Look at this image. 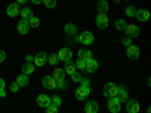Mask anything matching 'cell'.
Segmentation results:
<instances>
[{
  "label": "cell",
  "mask_w": 151,
  "mask_h": 113,
  "mask_svg": "<svg viewBox=\"0 0 151 113\" xmlns=\"http://www.w3.org/2000/svg\"><path fill=\"white\" fill-rule=\"evenodd\" d=\"M53 77H55V80H56V82H59V80H65V71H64V69H60V68L55 69Z\"/></svg>",
  "instance_id": "obj_25"
},
{
  "label": "cell",
  "mask_w": 151,
  "mask_h": 113,
  "mask_svg": "<svg viewBox=\"0 0 151 113\" xmlns=\"http://www.w3.org/2000/svg\"><path fill=\"white\" fill-rule=\"evenodd\" d=\"M52 104H55V106L59 107V106L62 104V98H60V97H53V98H52Z\"/></svg>",
  "instance_id": "obj_35"
},
{
  "label": "cell",
  "mask_w": 151,
  "mask_h": 113,
  "mask_svg": "<svg viewBox=\"0 0 151 113\" xmlns=\"http://www.w3.org/2000/svg\"><path fill=\"white\" fill-rule=\"evenodd\" d=\"M98 69V62L95 60V59H89V60H86V68H85V71H88V72H94V71H97Z\"/></svg>",
  "instance_id": "obj_18"
},
{
  "label": "cell",
  "mask_w": 151,
  "mask_h": 113,
  "mask_svg": "<svg viewBox=\"0 0 151 113\" xmlns=\"http://www.w3.org/2000/svg\"><path fill=\"white\" fill-rule=\"evenodd\" d=\"M6 59V53L3 51V50H0V62H3Z\"/></svg>",
  "instance_id": "obj_40"
},
{
  "label": "cell",
  "mask_w": 151,
  "mask_h": 113,
  "mask_svg": "<svg viewBox=\"0 0 151 113\" xmlns=\"http://www.w3.org/2000/svg\"><path fill=\"white\" fill-rule=\"evenodd\" d=\"M97 9H98V12H107V9H109V3L106 2V0H100V2L97 3Z\"/></svg>",
  "instance_id": "obj_24"
},
{
  "label": "cell",
  "mask_w": 151,
  "mask_h": 113,
  "mask_svg": "<svg viewBox=\"0 0 151 113\" xmlns=\"http://www.w3.org/2000/svg\"><path fill=\"white\" fill-rule=\"evenodd\" d=\"M9 89H11L12 92H17V91L20 89V86H18V83H17V82H14V83H11V86H9Z\"/></svg>",
  "instance_id": "obj_38"
},
{
  "label": "cell",
  "mask_w": 151,
  "mask_h": 113,
  "mask_svg": "<svg viewBox=\"0 0 151 113\" xmlns=\"http://www.w3.org/2000/svg\"><path fill=\"white\" fill-rule=\"evenodd\" d=\"M124 30L127 32V35H129L130 38H136V36H139V33H141L139 27H137V26H134V24H127Z\"/></svg>",
  "instance_id": "obj_10"
},
{
  "label": "cell",
  "mask_w": 151,
  "mask_h": 113,
  "mask_svg": "<svg viewBox=\"0 0 151 113\" xmlns=\"http://www.w3.org/2000/svg\"><path fill=\"white\" fill-rule=\"evenodd\" d=\"M26 62H33V56H26Z\"/></svg>",
  "instance_id": "obj_42"
},
{
  "label": "cell",
  "mask_w": 151,
  "mask_h": 113,
  "mask_svg": "<svg viewBox=\"0 0 151 113\" xmlns=\"http://www.w3.org/2000/svg\"><path fill=\"white\" fill-rule=\"evenodd\" d=\"M65 33L67 35H76V32H77V27H76V24H71V23H68V24H65Z\"/></svg>",
  "instance_id": "obj_26"
},
{
  "label": "cell",
  "mask_w": 151,
  "mask_h": 113,
  "mask_svg": "<svg viewBox=\"0 0 151 113\" xmlns=\"http://www.w3.org/2000/svg\"><path fill=\"white\" fill-rule=\"evenodd\" d=\"M21 71L24 72V74H32L33 71H35V65L32 64V62H26V64L23 65V68H21Z\"/></svg>",
  "instance_id": "obj_20"
},
{
  "label": "cell",
  "mask_w": 151,
  "mask_h": 113,
  "mask_svg": "<svg viewBox=\"0 0 151 113\" xmlns=\"http://www.w3.org/2000/svg\"><path fill=\"white\" fill-rule=\"evenodd\" d=\"M134 14H136V9L133 6H127V8H125V15H127V17H134Z\"/></svg>",
  "instance_id": "obj_31"
},
{
  "label": "cell",
  "mask_w": 151,
  "mask_h": 113,
  "mask_svg": "<svg viewBox=\"0 0 151 113\" xmlns=\"http://www.w3.org/2000/svg\"><path fill=\"white\" fill-rule=\"evenodd\" d=\"M65 87H67V83H65V80H59V82H58L56 89H65Z\"/></svg>",
  "instance_id": "obj_39"
},
{
  "label": "cell",
  "mask_w": 151,
  "mask_h": 113,
  "mask_svg": "<svg viewBox=\"0 0 151 113\" xmlns=\"http://www.w3.org/2000/svg\"><path fill=\"white\" fill-rule=\"evenodd\" d=\"M58 57H59V60H64V62H67V60H70L71 57H73V51L70 48H62L60 51L58 53Z\"/></svg>",
  "instance_id": "obj_13"
},
{
  "label": "cell",
  "mask_w": 151,
  "mask_h": 113,
  "mask_svg": "<svg viewBox=\"0 0 151 113\" xmlns=\"http://www.w3.org/2000/svg\"><path fill=\"white\" fill-rule=\"evenodd\" d=\"M77 41L85 44V45H91L94 42V35L91 32H82V35L77 36Z\"/></svg>",
  "instance_id": "obj_4"
},
{
  "label": "cell",
  "mask_w": 151,
  "mask_h": 113,
  "mask_svg": "<svg viewBox=\"0 0 151 113\" xmlns=\"http://www.w3.org/2000/svg\"><path fill=\"white\" fill-rule=\"evenodd\" d=\"M32 3H33V5H41L42 0H32Z\"/></svg>",
  "instance_id": "obj_41"
},
{
  "label": "cell",
  "mask_w": 151,
  "mask_h": 113,
  "mask_svg": "<svg viewBox=\"0 0 151 113\" xmlns=\"http://www.w3.org/2000/svg\"><path fill=\"white\" fill-rule=\"evenodd\" d=\"M20 12H21V17H23V20H27V18L32 15V9H30V8H23Z\"/></svg>",
  "instance_id": "obj_28"
},
{
  "label": "cell",
  "mask_w": 151,
  "mask_h": 113,
  "mask_svg": "<svg viewBox=\"0 0 151 113\" xmlns=\"http://www.w3.org/2000/svg\"><path fill=\"white\" fill-rule=\"evenodd\" d=\"M17 29H18V33H21V35H27L29 30H30V26H29L27 20H23V18H21V21L18 23V26H17Z\"/></svg>",
  "instance_id": "obj_14"
},
{
  "label": "cell",
  "mask_w": 151,
  "mask_h": 113,
  "mask_svg": "<svg viewBox=\"0 0 151 113\" xmlns=\"http://www.w3.org/2000/svg\"><path fill=\"white\" fill-rule=\"evenodd\" d=\"M74 65H76V69H80V71H85V68H86V62L83 60V59H77L74 62Z\"/></svg>",
  "instance_id": "obj_27"
},
{
  "label": "cell",
  "mask_w": 151,
  "mask_h": 113,
  "mask_svg": "<svg viewBox=\"0 0 151 113\" xmlns=\"http://www.w3.org/2000/svg\"><path fill=\"white\" fill-rule=\"evenodd\" d=\"M36 103H38V106H40V107H44L45 109L48 104H52V98H50L48 95H45V94H41V95H38Z\"/></svg>",
  "instance_id": "obj_8"
},
{
  "label": "cell",
  "mask_w": 151,
  "mask_h": 113,
  "mask_svg": "<svg viewBox=\"0 0 151 113\" xmlns=\"http://www.w3.org/2000/svg\"><path fill=\"white\" fill-rule=\"evenodd\" d=\"M97 26H98V29H107L109 27V18H107V15L104 14V12H100L98 14V17H97Z\"/></svg>",
  "instance_id": "obj_6"
},
{
  "label": "cell",
  "mask_w": 151,
  "mask_h": 113,
  "mask_svg": "<svg viewBox=\"0 0 151 113\" xmlns=\"http://www.w3.org/2000/svg\"><path fill=\"white\" fill-rule=\"evenodd\" d=\"M6 14H8L9 17H17V15H20V6H18V3L9 5V6L6 8Z\"/></svg>",
  "instance_id": "obj_15"
},
{
  "label": "cell",
  "mask_w": 151,
  "mask_h": 113,
  "mask_svg": "<svg viewBox=\"0 0 151 113\" xmlns=\"http://www.w3.org/2000/svg\"><path fill=\"white\" fill-rule=\"evenodd\" d=\"M141 56V50H139V47H136V45H129L127 47V57L129 59H132V60H134V59H137Z\"/></svg>",
  "instance_id": "obj_7"
},
{
  "label": "cell",
  "mask_w": 151,
  "mask_h": 113,
  "mask_svg": "<svg viewBox=\"0 0 151 113\" xmlns=\"http://www.w3.org/2000/svg\"><path fill=\"white\" fill-rule=\"evenodd\" d=\"M107 107H109V110L112 113H119L121 112V103L118 101L116 97H110L109 103H107Z\"/></svg>",
  "instance_id": "obj_5"
},
{
  "label": "cell",
  "mask_w": 151,
  "mask_h": 113,
  "mask_svg": "<svg viewBox=\"0 0 151 113\" xmlns=\"http://www.w3.org/2000/svg\"><path fill=\"white\" fill-rule=\"evenodd\" d=\"M27 23H29V26H30V27H33V29H35V27H38V26L41 24L40 18H38V17H35L33 14H32V15L27 18Z\"/></svg>",
  "instance_id": "obj_21"
},
{
  "label": "cell",
  "mask_w": 151,
  "mask_h": 113,
  "mask_svg": "<svg viewBox=\"0 0 151 113\" xmlns=\"http://www.w3.org/2000/svg\"><path fill=\"white\" fill-rule=\"evenodd\" d=\"M79 57L86 62V60H89L92 57V51H91V50H80V51H79Z\"/></svg>",
  "instance_id": "obj_23"
},
{
  "label": "cell",
  "mask_w": 151,
  "mask_h": 113,
  "mask_svg": "<svg viewBox=\"0 0 151 113\" xmlns=\"http://www.w3.org/2000/svg\"><path fill=\"white\" fill-rule=\"evenodd\" d=\"M85 112H86V113H97V112H98V104H97V101H94V99L88 101V103L85 104Z\"/></svg>",
  "instance_id": "obj_17"
},
{
  "label": "cell",
  "mask_w": 151,
  "mask_h": 113,
  "mask_svg": "<svg viewBox=\"0 0 151 113\" xmlns=\"http://www.w3.org/2000/svg\"><path fill=\"white\" fill-rule=\"evenodd\" d=\"M82 86L76 89V98L79 99V101H83V99L91 94V86H89V80L88 79H83L82 77Z\"/></svg>",
  "instance_id": "obj_1"
},
{
  "label": "cell",
  "mask_w": 151,
  "mask_h": 113,
  "mask_svg": "<svg viewBox=\"0 0 151 113\" xmlns=\"http://www.w3.org/2000/svg\"><path fill=\"white\" fill-rule=\"evenodd\" d=\"M134 17L139 21H148L150 20V11H147V9H137Z\"/></svg>",
  "instance_id": "obj_16"
},
{
  "label": "cell",
  "mask_w": 151,
  "mask_h": 113,
  "mask_svg": "<svg viewBox=\"0 0 151 113\" xmlns=\"http://www.w3.org/2000/svg\"><path fill=\"white\" fill-rule=\"evenodd\" d=\"M47 62L50 65H56L58 62H59V57H58V54H50V56H47Z\"/></svg>",
  "instance_id": "obj_29"
},
{
  "label": "cell",
  "mask_w": 151,
  "mask_h": 113,
  "mask_svg": "<svg viewBox=\"0 0 151 113\" xmlns=\"http://www.w3.org/2000/svg\"><path fill=\"white\" fill-rule=\"evenodd\" d=\"M125 26H127V23H125L124 20H116V21H115V27H116L118 30H124Z\"/></svg>",
  "instance_id": "obj_30"
},
{
  "label": "cell",
  "mask_w": 151,
  "mask_h": 113,
  "mask_svg": "<svg viewBox=\"0 0 151 113\" xmlns=\"http://www.w3.org/2000/svg\"><path fill=\"white\" fill-rule=\"evenodd\" d=\"M26 2H27V0H17L18 5H23V3H26Z\"/></svg>",
  "instance_id": "obj_43"
},
{
  "label": "cell",
  "mask_w": 151,
  "mask_h": 113,
  "mask_svg": "<svg viewBox=\"0 0 151 113\" xmlns=\"http://www.w3.org/2000/svg\"><path fill=\"white\" fill-rule=\"evenodd\" d=\"M121 42H122V44H124L125 47H129V45L132 44V38H130L129 35H125V36L122 38V39H121Z\"/></svg>",
  "instance_id": "obj_34"
},
{
  "label": "cell",
  "mask_w": 151,
  "mask_h": 113,
  "mask_svg": "<svg viewBox=\"0 0 151 113\" xmlns=\"http://www.w3.org/2000/svg\"><path fill=\"white\" fill-rule=\"evenodd\" d=\"M17 83H18V86L20 87H23V86H27L29 84V77H27V74H20L18 77H17V80H15Z\"/></svg>",
  "instance_id": "obj_19"
},
{
  "label": "cell",
  "mask_w": 151,
  "mask_h": 113,
  "mask_svg": "<svg viewBox=\"0 0 151 113\" xmlns=\"http://www.w3.org/2000/svg\"><path fill=\"white\" fill-rule=\"evenodd\" d=\"M127 106H125V109H127L129 113H137L139 112V103L136 101V99H127Z\"/></svg>",
  "instance_id": "obj_11"
},
{
  "label": "cell",
  "mask_w": 151,
  "mask_h": 113,
  "mask_svg": "<svg viewBox=\"0 0 151 113\" xmlns=\"http://www.w3.org/2000/svg\"><path fill=\"white\" fill-rule=\"evenodd\" d=\"M42 86L45 89H50V91H56V86H58V82L55 80L53 75H45L42 77Z\"/></svg>",
  "instance_id": "obj_3"
},
{
  "label": "cell",
  "mask_w": 151,
  "mask_h": 113,
  "mask_svg": "<svg viewBox=\"0 0 151 113\" xmlns=\"http://www.w3.org/2000/svg\"><path fill=\"white\" fill-rule=\"evenodd\" d=\"M116 98H118V101H119V103H125V101L129 99V92H127V89H125L124 86H119V87H118Z\"/></svg>",
  "instance_id": "obj_12"
},
{
  "label": "cell",
  "mask_w": 151,
  "mask_h": 113,
  "mask_svg": "<svg viewBox=\"0 0 151 113\" xmlns=\"http://www.w3.org/2000/svg\"><path fill=\"white\" fill-rule=\"evenodd\" d=\"M64 71H65V74H70V75L76 71V65H74V62H71V59L65 62V69Z\"/></svg>",
  "instance_id": "obj_22"
},
{
  "label": "cell",
  "mask_w": 151,
  "mask_h": 113,
  "mask_svg": "<svg viewBox=\"0 0 151 113\" xmlns=\"http://www.w3.org/2000/svg\"><path fill=\"white\" fill-rule=\"evenodd\" d=\"M45 62H47V53H44V51L38 53V54L33 57V64H35L36 67H44Z\"/></svg>",
  "instance_id": "obj_9"
},
{
  "label": "cell",
  "mask_w": 151,
  "mask_h": 113,
  "mask_svg": "<svg viewBox=\"0 0 151 113\" xmlns=\"http://www.w3.org/2000/svg\"><path fill=\"white\" fill-rule=\"evenodd\" d=\"M71 79H73V82H80V80H82V74L77 72V71H74V72L71 74Z\"/></svg>",
  "instance_id": "obj_33"
},
{
  "label": "cell",
  "mask_w": 151,
  "mask_h": 113,
  "mask_svg": "<svg viewBox=\"0 0 151 113\" xmlns=\"http://www.w3.org/2000/svg\"><path fill=\"white\" fill-rule=\"evenodd\" d=\"M45 109H47L48 113H56L58 112V106H55V104H48Z\"/></svg>",
  "instance_id": "obj_36"
},
{
  "label": "cell",
  "mask_w": 151,
  "mask_h": 113,
  "mask_svg": "<svg viewBox=\"0 0 151 113\" xmlns=\"http://www.w3.org/2000/svg\"><path fill=\"white\" fill-rule=\"evenodd\" d=\"M116 92H118V86H116L115 83L109 82V83L104 84V89H103V95H104V97H107V98L116 97Z\"/></svg>",
  "instance_id": "obj_2"
},
{
  "label": "cell",
  "mask_w": 151,
  "mask_h": 113,
  "mask_svg": "<svg viewBox=\"0 0 151 113\" xmlns=\"http://www.w3.org/2000/svg\"><path fill=\"white\" fill-rule=\"evenodd\" d=\"M42 3L47 6V8H50V9H53L55 6H56V0H42Z\"/></svg>",
  "instance_id": "obj_32"
},
{
  "label": "cell",
  "mask_w": 151,
  "mask_h": 113,
  "mask_svg": "<svg viewBox=\"0 0 151 113\" xmlns=\"http://www.w3.org/2000/svg\"><path fill=\"white\" fill-rule=\"evenodd\" d=\"M6 92H5V82L0 79V97H5Z\"/></svg>",
  "instance_id": "obj_37"
}]
</instances>
